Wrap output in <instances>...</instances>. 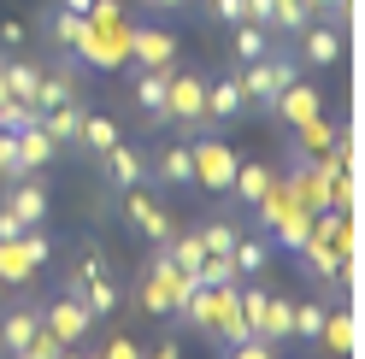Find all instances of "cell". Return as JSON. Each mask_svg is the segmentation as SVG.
<instances>
[{"label": "cell", "instance_id": "1", "mask_svg": "<svg viewBox=\"0 0 365 359\" xmlns=\"http://www.w3.org/2000/svg\"><path fill=\"white\" fill-rule=\"evenodd\" d=\"M200 288L195 271H177L165 248H153L148 265H142V283H135V301H142V312H153V318H177L182 301H189Z\"/></svg>", "mask_w": 365, "mask_h": 359}, {"label": "cell", "instance_id": "2", "mask_svg": "<svg viewBox=\"0 0 365 359\" xmlns=\"http://www.w3.org/2000/svg\"><path fill=\"white\" fill-rule=\"evenodd\" d=\"M165 118L177 124V142H195V136H207V77H195V71H171L165 83Z\"/></svg>", "mask_w": 365, "mask_h": 359}, {"label": "cell", "instance_id": "3", "mask_svg": "<svg viewBox=\"0 0 365 359\" xmlns=\"http://www.w3.org/2000/svg\"><path fill=\"white\" fill-rule=\"evenodd\" d=\"M189 165H195V189H212V194H230L236 183V147L218 136V130H207V136L189 142Z\"/></svg>", "mask_w": 365, "mask_h": 359}, {"label": "cell", "instance_id": "4", "mask_svg": "<svg viewBox=\"0 0 365 359\" xmlns=\"http://www.w3.org/2000/svg\"><path fill=\"white\" fill-rule=\"evenodd\" d=\"M48 259H53V241L41 236V224H30V230L12 236V241H0V288H24Z\"/></svg>", "mask_w": 365, "mask_h": 359}, {"label": "cell", "instance_id": "5", "mask_svg": "<svg viewBox=\"0 0 365 359\" xmlns=\"http://www.w3.org/2000/svg\"><path fill=\"white\" fill-rule=\"evenodd\" d=\"M294 77H301V59H289V53H265V59H254V65H242L247 106H265V112H271V100H277Z\"/></svg>", "mask_w": 365, "mask_h": 359}, {"label": "cell", "instance_id": "6", "mask_svg": "<svg viewBox=\"0 0 365 359\" xmlns=\"http://www.w3.org/2000/svg\"><path fill=\"white\" fill-rule=\"evenodd\" d=\"M118 207H124V218L135 224V230H142L148 241H153V248H165V241L177 236V224H171V212L165 207H159V200L142 189V183H135V189H118Z\"/></svg>", "mask_w": 365, "mask_h": 359}, {"label": "cell", "instance_id": "7", "mask_svg": "<svg viewBox=\"0 0 365 359\" xmlns=\"http://www.w3.org/2000/svg\"><path fill=\"white\" fill-rule=\"evenodd\" d=\"M71 53L83 65H95V71H124L130 65V30H83Z\"/></svg>", "mask_w": 365, "mask_h": 359}, {"label": "cell", "instance_id": "8", "mask_svg": "<svg viewBox=\"0 0 365 359\" xmlns=\"http://www.w3.org/2000/svg\"><path fill=\"white\" fill-rule=\"evenodd\" d=\"M41 324H48V330L59 335V342H65V348H77V342H83V335H88V330H95V318H88V306H83V301L71 295V288H65V295H53L48 306H41Z\"/></svg>", "mask_w": 365, "mask_h": 359}, {"label": "cell", "instance_id": "9", "mask_svg": "<svg viewBox=\"0 0 365 359\" xmlns=\"http://www.w3.org/2000/svg\"><path fill=\"white\" fill-rule=\"evenodd\" d=\"M247 88H242V71H224V77H212L207 83V124L218 130V124H236V118H247Z\"/></svg>", "mask_w": 365, "mask_h": 359}, {"label": "cell", "instance_id": "10", "mask_svg": "<svg viewBox=\"0 0 365 359\" xmlns=\"http://www.w3.org/2000/svg\"><path fill=\"white\" fill-rule=\"evenodd\" d=\"M130 65L153 71V65H177V36L159 24H130Z\"/></svg>", "mask_w": 365, "mask_h": 359}, {"label": "cell", "instance_id": "11", "mask_svg": "<svg viewBox=\"0 0 365 359\" xmlns=\"http://www.w3.org/2000/svg\"><path fill=\"white\" fill-rule=\"evenodd\" d=\"M171 71L177 65H153V71H135V83H130V100L142 106V118L153 130H171V118H165V83H171Z\"/></svg>", "mask_w": 365, "mask_h": 359}, {"label": "cell", "instance_id": "12", "mask_svg": "<svg viewBox=\"0 0 365 359\" xmlns=\"http://www.w3.org/2000/svg\"><path fill=\"white\" fill-rule=\"evenodd\" d=\"M318 112H324V95H318V88H312L307 77H294V83L283 88V95L271 100V118H277L283 130H301L307 118H318Z\"/></svg>", "mask_w": 365, "mask_h": 359}, {"label": "cell", "instance_id": "13", "mask_svg": "<svg viewBox=\"0 0 365 359\" xmlns=\"http://www.w3.org/2000/svg\"><path fill=\"white\" fill-rule=\"evenodd\" d=\"M77 95H83V59L71 53V59H59V65H48V71H41L36 106L48 112V106H59V100H77Z\"/></svg>", "mask_w": 365, "mask_h": 359}, {"label": "cell", "instance_id": "14", "mask_svg": "<svg viewBox=\"0 0 365 359\" xmlns=\"http://www.w3.org/2000/svg\"><path fill=\"white\" fill-rule=\"evenodd\" d=\"M148 177H153L159 189H189V183H195V165H189V142H165V147L153 153Z\"/></svg>", "mask_w": 365, "mask_h": 359}, {"label": "cell", "instance_id": "15", "mask_svg": "<svg viewBox=\"0 0 365 359\" xmlns=\"http://www.w3.org/2000/svg\"><path fill=\"white\" fill-rule=\"evenodd\" d=\"M0 207H12L24 224H48V183H41L36 171H30V177H18V183L6 189V200H0Z\"/></svg>", "mask_w": 365, "mask_h": 359}, {"label": "cell", "instance_id": "16", "mask_svg": "<svg viewBox=\"0 0 365 359\" xmlns=\"http://www.w3.org/2000/svg\"><path fill=\"white\" fill-rule=\"evenodd\" d=\"M36 330H41V306H30V301L6 306V312H0V353H18Z\"/></svg>", "mask_w": 365, "mask_h": 359}, {"label": "cell", "instance_id": "17", "mask_svg": "<svg viewBox=\"0 0 365 359\" xmlns=\"http://www.w3.org/2000/svg\"><path fill=\"white\" fill-rule=\"evenodd\" d=\"M289 136H301V142H294V153H301V160L312 165V160H324V153H330V147L341 142V130H336V124L324 118V112H318V118H307L301 130H289Z\"/></svg>", "mask_w": 365, "mask_h": 359}, {"label": "cell", "instance_id": "18", "mask_svg": "<svg viewBox=\"0 0 365 359\" xmlns=\"http://www.w3.org/2000/svg\"><path fill=\"white\" fill-rule=\"evenodd\" d=\"M101 165H106V183L112 189H135V183H142V177H148V160H142V153H135V147H106L101 153Z\"/></svg>", "mask_w": 365, "mask_h": 359}, {"label": "cell", "instance_id": "19", "mask_svg": "<svg viewBox=\"0 0 365 359\" xmlns=\"http://www.w3.org/2000/svg\"><path fill=\"white\" fill-rule=\"evenodd\" d=\"M301 65H341V30L307 24L301 30Z\"/></svg>", "mask_w": 365, "mask_h": 359}, {"label": "cell", "instance_id": "20", "mask_svg": "<svg viewBox=\"0 0 365 359\" xmlns=\"http://www.w3.org/2000/svg\"><path fill=\"white\" fill-rule=\"evenodd\" d=\"M53 153H59V142L48 136L41 124H30V130H18V171H41V165H53Z\"/></svg>", "mask_w": 365, "mask_h": 359}, {"label": "cell", "instance_id": "21", "mask_svg": "<svg viewBox=\"0 0 365 359\" xmlns=\"http://www.w3.org/2000/svg\"><path fill=\"white\" fill-rule=\"evenodd\" d=\"M71 295L88 306V318H112V312H118V301H124V288L112 283V277H88V283H77Z\"/></svg>", "mask_w": 365, "mask_h": 359}, {"label": "cell", "instance_id": "22", "mask_svg": "<svg viewBox=\"0 0 365 359\" xmlns=\"http://www.w3.org/2000/svg\"><path fill=\"white\" fill-rule=\"evenodd\" d=\"M124 136H118V118H106V112H83V130H77V147L83 153H95V160H101V153L106 147H118Z\"/></svg>", "mask_w": 365, "mask_h": 359}, {"label": "cell", "instance_id": "23", "mask_svg": "<svg viewBox=\"0 0 365 359\" xmlns=\"http://www.w3.org/2000/svg\"><path fill=\"white\" fill-rule=\"evenodd\" d=\"M271 183H277V171H271L265 160H242V165H236V183H230V194L242 200V207H254V200H259Z\"/></svg>", "mask_w": 365, "mask_h": 359}, {"label": "cell", "instance_id": "24", "mask_svg": "<svg viewBox=\"0 0 365 359\" xmlns=\"http://www.w3.org/2000/svg\"><path fill=\"white\" fill-rule=\"evenodd\" d=\"M0 71H6V95L12 100H30L36 106V88H41V65L36 59H0ZM41 112V106H36Z\"/></svg>", "mask_w": 365, "mask_h": 359}, {"label": "cell", "instance_id": "25", "mask_svg": "<svg viewBox=\"0 0 365 359\" xmlns=\"http://www.w3.org/2000/svg\"><path fill=\"white\" fill-rule=\"evenodd\" d=\"M41 130L65 147V142H77V130H83V100H59V106H48L41 112Z\"/></svg>", "mask_w": 365, "mask_h": 359}, {"label": "cell", "instance_id": "26", "mask_svg": "<svg viewBox=\"0 0 365 359\" xmlns=\"http://www.w3.org/2000/svg\"><path fill=\"white\" fill-rule=\"evenodd\" d=\"M318 342H324V353L348 359V353H354V342H359V330H354V312H324V330H318Z\"/></svg>", "mask_w": 365, "mask_h": 359}, {"label": "cell", "instance_id": "27", "mask_svg": "<svg viewBox=\"0 0 365 359\" xmlns=\"http://www.w3.org/2000/svg\"><path fill=\"white\" fill-rule=\"evenodd\" d=\"M88 277H112V259H106V248L95 236L77 248V259H71V277H65V288H77V283H88Z\"/></svg>", "mask_w": 365, "mask_h": 359}, {"label": "cell", "instance_id": "28", "mask_svg": "<svg viewBox=\"0 0 365 359\" xmlns=\"http://www.w3.org/2000/svg\"><path fill=\"white\" fill-rule=\"evenodd\" d=\"M230 259H236V277H265L271 248H265L254 230H242V236H236V248H230Z\"/></svg>", "mask_w": 365, "mask_h": 359}, {"label": "cell", "instance_id": "29", "mask_svg": "<svg viewBox=\"0 0 365 359\" xmlns=\"http://www.w3.org/2000/svg\"><path fill=\"white\" fill-rule=\"evenodd\" d=\"M312 24L307 0H271V36H301Z\"/></svg>", "mask_w": 365, "mask_h": 359}, {"label": "cell", "instance_id": "30", "mask_svg": "<svg viewBox=\"0 0 365 359\" xmlns=\"http://www.w3.org/2000/svg\"><path fill=\"white\" fill-rule=\"evenodd\" d=\"M289 330H294V301H289V295H271L259 335H265V342H289Z\"/></svg>", "mask_w": 365, "mask_h": 359}, {"label": "cell", "instance_id": "31", "mask_svg": "<svg viewBox=\"0 0 365 359\" xmlns=\"http://www.w3.org/2000/svg\"><path fill=\"white\" fill-rule=\"evenodd\" d=\"M195 236H200V248H207V254H230L236 236H242V224L236 218H207V224H195Z\"/></svg>", "mask_w": 365, "mask_h": 359}, {"label": "cell", "instance_id": "32", "mask_svg": "<svg viewBox=\"0 0 365 359\" xmlns=\"http://www.w3.org/2000/svg\"><path fill=\"white\" fill-rule=\"evenodd\" d=\"M230 30H236V59L242 65H254V59L271 53V30L265 24H247V18H242V24H230Z\"/></svg>", "mask_w": 365, "mask_h": 359}, {"label": "cell", "instance_id": "33", "mask_svg": "<svg viewBox=\"0 0 365 359\" xmlns=\"http://www.w3.org/2000/svg\"><path fill=\"white\" fill-rule=\"evenodd\" d=\"M165 254H171L177 271H200V259H207V248H200V236H195V230H177V236L165 241Z\"/></svg>", "mask_w": 365, "mask_h": 359}, {"label": "cell", "instance_id": "34", "mask_svg": "<svg viewBox=\"0 0 365 359\" xmlns=\"http://www.w3.org/2000/svg\"><path fill=\"white\" fill-rule=\"evenodd\" d=\"M318 330H324V301H301V306H294L289 342H318Z\"/></svg>", "mask_w": 365, "mask_h": 359}, {"label": "cell", "instance_id": "35", "mask_svg": "<svg viewBox=\"0 0 365 359\" xmlns=\"http://www.w3.org/2000/svg\"><path fill=\"white\" fill-rule=\"evenodd\" d=\"M48 30H53V41H59V48L71 53V48H77V36L88 30V18H83V12H65V6H59V12L48 18Z\"/></svg>", "mask_w": 365, "mask_h": 359}, {"label": "cell", "instance_id": "36", "mask_svg": "<svg viewBox=\"0 0 365 359\" xmlns=\"http://www.w3.org/2000/svg\"><path fill=\"white\" fill-rule=\"evenodd\" d=\"M88 30H130V18H124L118 0H95L88 6Z\"/></svg>", "mask_w": 365, "mask_h": 359}, {"label": "cell", "instance_id": "37", "mask_svg": "<svg viewBox=\"0 0 365 359\" xmlns=\"http://www.w3.org/2000/svg\"><path fill=\"white\" fill-rule=\"evenodd\" d=\"M236 301H242V318H247V330L259 335V324H265V301H271V288H236Z\"/></svg>", "mask_w": 365, "mask_h": 359}, {"label": "cell", "instance_id": "38", "mask_svg": "<svg viewBox=\"0 0 365 359\" xmlns=\"http://www.w3.org/2000/svg\"><path fill=\"white\" fill-rule=\"evenodd\" d=\"M18 353H24V359H59V353H65V342H59V335H53L48 324H41V330L30 335V342L18 348Z\"/></svg>", "mask_w": 365, "mask_h": 359}, {"label": "cell", "instance_id": "39", "mask_svg": "<svg viewBox=\"0 0 365 359\" xmlns=\"http://www.w3.org/2000/svg\"><path fill=\"white\" fill-rule=\"evenodd\" d=\"M0 124H6L12 136H18V130H30V124H41V112H36L30 100H6V106H0Z\"/></svg>", "mask_w": 365, "mask_h": 359}, {"label": "cell", "instance_id": "40", "mask_svg": "<svg viewBox=\"0 0 365 359\" xmlns=\"http://www.w3.org/2000/svg\"><path fill=\"white\" fill-rule=\"evenodd\" d=\"M18 177H24L18 171V136L0 124V183H18Z\"/></svg>", "mask_w": 365, "mask_h": 359}, {"label": "cell", "instance_id": "41", "mask_svg": "<svg viewBox=\"0 0 365 359\" xmlns=\"http://www.w3.org/2000/svg\"><path fill=\"white\" fill-rule=\"evenodd\" d=\"M224 359H277V342H265V335H247V342L224 348Z\"/></svg>", "mask_w": 365, "mask_h": 359}, {"label": "cell", "instance_id": "42", "mask_svg": "<svg viewBox=\"0 0 365 359\" xmlns=\"http://www.w3.org/2000/svg\"><path fill=\"white\" fill-rule=\"evenodd\" d=\"M101 359H142V348H135L124 330H112V335H106V348H101Z\"/></svg>", "mask_w": 365, "mask_h": 359}, {"label": "cell", "instance_id": "43", "mask_svg": "<svg viewBox=\"0 0 365 359\" xmlns=\"http://www.w3.org/2000/svg\"><path fill=\"white\" fill-rule=\"evenodd\" d=\"M207 12L218 24H242V0H207Z\"/></svg>", "mask_w": 365, "mask_h": 359}, {"label": "cell", "instance_id": "44", "mask_svg": "<svg viewBox=\"0 0 365 359\" xmlns=\"http://www.w3.org/2000/svg\"><path fill=\"white\" fill-rule=\"evenodd\" d=\"M0 41H6V48H24V41H30V30L18 24V18H0Z\"/></svg>", "mask_w": 365, "mask_h": 359}, {"label": "cell", "instance_id": "45", "mask_svg": "<svg viewBox=\"0 0 365 359\" xmlns=\"http://www.w3.org/2000/svg\"><path fill=\"white\" fill-rule=\"evenodd\" d=\"M24 230H30L24 218H18L12 207H0V241H12V236H24Z\"/></svg>", "mask_w": 365, "mask_h": 359}, {"label": "cell", "instance_id": "46", "mask_svg": "<svg viewBox=\"0 0 365 359\" xmlns=\"http://www.w3.org/2000/svg\"><path fill=\"white\" fill-rule=\"evenodd\" d=\"M307 12H336V18H348L354 0H307Z\"/></svg>", "mask_w": 365, "mask_h": 359}, {"label": "cell", "instance_id": "47", "mask_svg": "<svg viewBox=\"0 0 365 359\" xmlns=\"http://www.w3.org/2000/svg\"><path fill=\"white\" fill-rule=\"evenodd\" d=\"M142 359H182V348H177V342H159V348H148Z\"/></svg>", "mask_w": 365, "mask_h": 359}, {"label": "cell", "instance_id": "48", "mask_svg": "<svg viewBox=\"0 0 365 359\" xmlns=\"http://www.w3.org/2000/svg\"><path fill=\"white\" fill-rule=\"evenodd\" d=\"M59 6H65V12H83V18H88V6H95V0H59Z\"/></svg>", "mask_w": 365, "mask_h": 359}, {"label": "cell", "instance_id": "49", "mask_svg": "<svg viewBox=\"0 0 365 359\" xmlns=\"http://www.w3.org/2000/svg\"><path fill=\"white\" fill-rule=\"evenodd\" d=\"M148 6H159V12H171V6H189V0H148Z\"/></svg>", "mask_w": 365, "mask_h": 359}, {"label": "cell", "instance_id": "50", "mask_svg": "<svg viewBox=\"0 0 365 359\" xmlns=\"http://www.w3.org/2000/svg\"><path fill=\"white\" fill-rule=\"evenodd\" d=\"M6 100H12V95H6V71H0V106H6Z\"/></svg>", "mask_w": 365, "mask_h": 359}, {"label": "cell", "instance_id": "51", "mask_svg": "<svg viewBox=\"0 0 365 359\" xmlns=\"http://www.w3.org/2000/svg\"><path fill=\"white\" fill-rule=\"evenodd\" d=\"M59 359H88V353H77V348H65V353H59Z\"/></svg>", "mask_w": 365, "mask_h": 359}, {"label": "cell", "instance_id": "52", "mask_svg": "<svg viewBox=\"0 0 365 359\" xmlns=\"http://www.w3.org/2000/svg\"><path fill=\"white\" fill-rule=\"evenodd\" d=\"M0 359H24V353H0Z\"/></svg>", "mask_w": 365, "mask_h": 359}]
</instances>
